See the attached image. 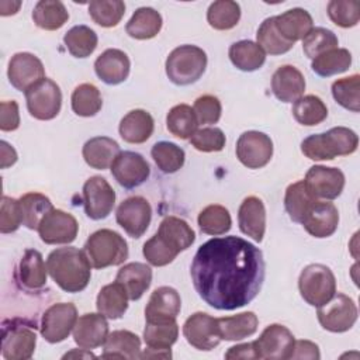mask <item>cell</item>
Returning a JSON list of instances; mask_svg holds the SVG:
<instances>
[{
    "instance_id": "e7e4bbea",
    "label": "cell",
    "mask_w": 360,
    "mask_h": 360,
    "mask_svg": "<svg viewBox=\"0 0 360 360\" xmlns=\"http://www.w3.org/2000/svg\"><path fill=\"white\" fill-rule=\"evenodd\" d=\"M155 359V357H162V359H170L172 357V352L170 349H152L148 347L143 353H141V359Z\"/></svg>"
},
{
    "instance_id": "ab89813d",
    "label": "cell",
    "mask_w": 360,
    "mask_h": 360,
    "mask_svg": "<svg viewBox=\"0 0 360 360\" xmlns=\"http://www.w3.org/2000/svg\"><path fill=\"white\" fill-rule=\"evenodd\" d=\"M292 115L297 120V122L307 127H312L326 120L328 107L318 96H301L292 104Z\"/></svg>"
},
{
    "instance_id": "ac0fdd59",
    "label": "cell",
    "mask_w": 360,
    "mask_h": 360,
    "mask_svg": "<svg viewBox=\"0 0 360 360\" xmlns=\"http://www.w3.org/2000/svg\"><path fill=\"white\" fill-rule=\"evenodd\" d=\"M183 335L188 345L198 350H212L221 342L217 318L205 312H194L183 325Z\"/></svg>"
},
{
    "instance_id": "7dc6e473",
    "label": "cell",
    "mask_w": 360,
    "mask_h": 360,
    "mask_svg": "<svg viewBox=\"0 0 360 360\" xmlns=\"http://www.w3.org/2000/svg\"><path fill=\"white\" fill-rule=\"evenodd\" d=\"M152 159L163 173H176L184 165V150L173 142L160 141L156 142L150 149Z\"/></svg>"
},
{
    "instance_id": "f546056e",
    "label": "cell",
    "mask_w": 360,
    "mask_h": 360,
    "mask_svg": "<svg viewBox=\"0 0 360 360\" xmlns=\"http://www.w3.org/2000/svg\"><path fill=\"white\" fill-rule=\"evenodd\" d=\"M121 152L120 145L117 141L108 136H94L89 139L83 145V159L84 162L98 170H104L107 167H111L114 159Z\"/></svg>"
},
{
    "instance_id": "ee69618b",
    "label": "cell",
    "mask_w": 360,
    "mask_h": 360,
    "mask_svg": "<svg viewBox=\"0 0 360 360\" xmlns=\"http://www.w3.org/2000/svg\"><path fill=\"white\" fill-rule=\"evenodd\" d=\"M240 18V6L232 0H218L210 4L207 21L214 30L226 31L233 28Z\"/></svg>"
},
{
    "instance_id": "e0dca14e",
    "label": "cell",
    "mask_w": 360,
    "mask_h": 360,
    "mask_svg": "<svg viewBox=\"0 0 360 360\" xmlns=\"http://www.w3.org/2000/svg\"><path fill=\"white\" fill-rule=\"evenodd\" d=\"M111 174L124 188H135L146 181L150 167L146 159L131 150L120 152L111 165Z\"/></svg>"
},
{
    "instance_id": "d6a6232c",
    "label": "cell",
    "mask_w": 360,
    "mask_h": 360,
    "mask_svg": "<svg viewBox=\"0 0 360 360\" xmlns=\"http://www.w3.org/2000/svg\"><path fill=\"white\" fill-rule=\"evenodd\" d=\"M217 325L221 340H240L257 330L259 319L255 312L246 311L232 316L217 318Z\"/></svg>"
},
{
    "instance_id": "4dcf8cb0",
    "label": "cell",
    "mask_w": 360,
    "mask_h": 360,
    "mask_svg": "<svg viewBox=\"0 0 360 360\" xmlns=\"http://www.w3.org/2000/svg\"><path fill=\"white\" fill-rule=\"evenodd\" d=\"M103 359H141V339L129 330H114L104 342Z\"/></svg>"
},
{
    "instance_id": "b9f144b4",
    "label": "cell",
    "mask_w": 360,
    "mask_h": 360,
    "mask_svg": "<svg viewBox=\"0 0 360 360\" xmlns=\"http://www.w3.org/2000/svg\"><path fill=\"white\" fill-rule=\"evenodd\" d=\"M69 53L75 58H87L97 48V34L87 25H75L63 37Z\"/></svg>"
},
{
    "instance_id": "8d00e7d4",
    "label": "cell",
    "mask_w": 360,
    "mask_h": 360,
    "mask_svg": "<svg viewBox=\"0 0 360 360\" xmlns=\"http://www.w3.org/2000/svg\"><path fill=\"white\" fill-rule=\"evenodd\" d=\"M32 20L39 28L55 31L65 25L69 20V13L59 0H41L34 7Z\"/></svg>"
},
{
    "instance_id": "30bf717a",
    "label": "cell",
    "mask_w": 360,
    "mask_h": 360,
    "mask_svg": "<svg viewBox=\"0 0 360 360\" xmlns=\"http://www.w3.org/2000/svg\"><path fill=\"white\" fill-rule=\"evenodd\" d=\"M77 321V309L72 302H58L51 305L41 319V335L49 343L65 340Z\"/></svg>"
},
{
    "instance_id": "60d3db41",
    "label": "cell",
    "mask_w": 360,
    "mask_h": 360,
    "mask_svg": "<svg viewBox=\"0 0 360 360\" xmlns=\"http://www.w3.org/2000/svg\"><path fill=\"white\" fill-rule=\"evenodd\" d=\"M22 225L28 229H38L42 218L53 208L51 200L41 193H27L20 200Z\"/></svg>"
},
{
    "instance_id": "484cf974",
    "label": "cell",
    "mask_w": 360,
    "mask_h": 360,
    "mask_svg": "<svg viewBox=\"0 0 360 360\" xmlns=\"http://www.w3.org/2000/svg\"><path fill=\"white\" fill-rule=\"evenodd\" d=\"M46 273L48 267L42 255L35 249H27L18 263L15 278L22 288L35 291L46 284Z\"/></svg>"
},
{
    "instance_id": "94428289",
    "label": "cell",
    "mask_w": 360,
    "mask_h": 360,
    "mask_svg": "<svg viewBox=\"0 0 360 360\" xmlns=\"http://www.w3.org/2000/svg\"><path fill=\"white\" fill-rule=\"evenodd\" d=\"M321 357L319 347L311 340H295L291 359H311L318 360Z\"/></svg>"
},
{
    "instance_id": "681fc988",
    "label": "cell",
    "mask_w": 360,
    "mask_h": 360,
    "mask_svg": "<svg viewBox=\"0 0 360 360\" xmlns=\"http://www.w3.org/2000/svg\"><path fill=\"white\" fill-rule=\"evenodd\" d=\"M89 14L101 27H115L125 14V3L121 0H93L89 3Z\"/></svg>"
},
{
    "instance_id": "1f68e13d",
    "label": "cell",
    "mask_w": 360,
    "mask_h": 360,
    "mask_svg": "<svg viewBox=\"0 0 360 360\" xmlns=\"http://www.w3.org/2000/svg\"><path fill=\"white\" fill-rule=\"evenodd\" d=\"M172 249L181 252L188 249L195 240V233L193 228L179 217H165L156 232Z\"/></svg>"
},
{
    "instance_id": "91938a15",
    "label": "cell",
    "mask_w": 360,
    "mask_h": 360,
    "mask_svg": "<svg viewBox=\"0 0 360 360\" xmlns=\"http://www.w3.org/2000/svg\"><path fill=\"white\" fill-rule=\"evenodd\" d=\"M20 127V112L18 104L11 101L0 103V129L1 131H14Z\"/></svg>"
},
{
    "instance_id": "11a10c76",
    "label": "cell",
    "mask_w": 360,
    "mask_h": 360,
    "mask_svg": "<svg viewBox=\"0 0 360 360\" xmlns=\"http://www.w3.org/2000/svg\"><path fill=\"white\" fill-rule=\"evenodd\" d=\"M142 253L148 263L156 267H162L172 263L179 255V252L172 249L158 233H155L150 239H148L143 243Z\"/></svg>"
},
{
    "instance_id": "3957f363",
    "label": "cell",
    "mask_w": 360,
    "mask_h": 360,
    "mask_svg": "<svg viewBox=\"0 0 360 360\" xmlns=\"http://www.w3.org/2000/svg\"><path fill=\"white\" fill-rule=\"evenodd\" d=\"M359 146L357 134L346 127H335L322 134L307 136L301 142V152L311 160H332L347 156Z\"/></svg>"
},
{
    "instance_id": "f5cc1de1",
    "label": "cell",
    "mask_w": 360,
    "mask_h": 360,
    "mask_svg": "<svg viewBox=\"0 0 360 360\" xmlns=\"http://www.w3.org/2000/svg\"><path fill=\"white\" fill-rule=\"evenodd\" d=\"M339 39L333 31L316 27L312 28L302 39V51L309 59H315L316 56L338 48Z\"/></svg>"
},
{
    "instance_id": "cb8c5ba5",
    "label": "cell",
    "mask_w": 360,
    "mask_h": 360,
    "mask_svg": "<svg viewBox=\"0 0 360 360\" xmlns=\"http://www.w3.org/2000/svg\"><path fill=\"white\" fill-rule=\"evenodd\" d=\"M305 90L304 75L292 65L280 66L271 77V91L277 100L292 103L298 100Z\"/></svg>"
},
{
    "instance_id": "603a6c76",
    "label": "cell",
    "mask_w": 360,
    "mask_h": 360,
    "mask_svg": "<svg viewBox=\"0 0 360 360\" xmlns=\"http://www.w3.org/2000/svg\"><path fill=\"white\" fill-rule=\"evenodd\" d=\"M238 224L242 233L262 242L266 231V208L259 197H246L238 210Z\"/></svg>"
},
{
    "instance_id": "f907efd6",
    "label": "cell",
    "mask_w": 360,
    "mask_h": 360,
    "mask_svg": "<svg viewBox=\"0 0 360 360\" xmlns=\"http://www.w3.org/2000/svg\"><path fill=\"white\" fill-rule=\"evenodd\" d=\"M359 87H360V76L356 73L349 77H343L333 82L332 96L336 100V103L340 104L343 108L353 112H359L360 110Z\"/></svg>"
},
{
    "instance_id": "5bb4252c",
    "label": "cell",
    "mask_w": 360,
    "mask_h": 360,
    "mask_svg": "<svg viewBox=\"0 0 360 360\" xmlns=\"http://www.w3.org/2000/svg\"><path fill=\"white\" fill-rule=\"evenodd\" d=\"M83 204L89 218L103 219L114 208L115 191L104 177L91 176L83 186Z\"/></svg>"
},
{
    "instance_id": "8fae6325",
    "label": "cell",
    "mask_w": 360,
    "mask_h": 360,
    "mask_svg": "<svg viewBox=\"0 0 360 360\" xmlns=\"http://www.w3.org/2000/svg\"><path fill=\"white\" fill-rule=\"evenodd\" d=\"M304 184L315 200H335L343 191L345 174L338 167L315 165L307 172Z\"/></svg>"
},
{
    "instance_id": "e575fe53",
    "label": "cell",
    "mask_w": 360,
    "mask_h": 360,
    "mask_svg": "<svg viewBox=\"0 0 360 360\" xmlns=\"http://www.w3.org/2000/svg\"><path fill=\"white\" fill-rule=\"evenodd\" d=\"M162 15L152 7L138 8L125 25V31L135 39H150L162 28Z\"/></svg>"
},
{
    "instance_id": "d6986e66",
    "label": "cell",
    "mask_w": 360,
    "mask_h": 360,
    "mask_svg": "<svg viewBox=\"0 0 360 360\" xmlns=\"http://www.w3.org/2000/svg\"><path fill=\"white\" fill-rule=\"evenodd\" d=\"M7 76L13 87L25 93L45 77V69L35 55L30 52H18L13 55L8 62Z\"/></svg>"
},
{
    "instance_id": "4316f807",
    "label": "cell",
    "mask_w": 360,
    "mask_h": 360,
    "mask_svg": "<svg viewBox=\"0 0 360 360\" xmlns=\"http://www.w3.org/2000/svg\"><path fill=\"white\" fill-rule=\"evenodd\" d=\"M274 25L285 41L294 44L304 39V37L314 28V21L307 10L295 7L280 15H274Z\"/></svg>"
},
{
    "instance_id": "6125c7cd",
    "label": "cell",
    "mask_w": 360,
    "mask_h": 360,
    "mask_svg": "<svg viewBox=\"0 0 360 360\" xmlns=\"http://www.w3.org/2000/svg\"><path fill=\"white\" fill-rule=\"evenodd\" d=\"M225 359H228V360H235V359H245V360L257 359V352H256L255 342L240 343V345L229 347L228 352L225 353Z\"/></svg>"
},
{
    "instance_id": "4fadbf2b",
    "label": "cell",
    "mask_w": 360,
    "mask_h": 360,
    "mask_svg": "<svg viewBox=\"0 0 360 360\" xmlns=\"http://www.w3.org/2000/svg\"><path fill=\"white\" fill-rule=\"evenodd\" d=\"M273 156V142L269 135L259 131L243 132L236 142V158L248 169L266 166Z\"/></svg>"
},
{
    "instance_id": "277c9868",
    "label": "cell",
    "mask_w": 360,
    "mask_h": 360,
    "mask_svg": "<svg viewBox=\"0 0 360 360\" xmlns=\"http://www.w3.org/2000/svg\"><path fill=\"white\" fill-rule=\"evenodd\" d=\"M91 267L105 269L118 266L128 257V245L115 231L98 229L93 232L83 248Z\"/></svg>"
},
{
    "instance_id": "7c38bea8",
    "label": "cell",
    "mask_w": 360,
    "mask_h": 360,
    "mask_svg": "<svg viewBox=\"0 0 360 360\" xmlns=\"http://www.w3.org/2000/svg\"><path fill=\"white\" fill-rule=\"evenodd\" d=\"M295 338L288 328L280 323L269 325L255 340L257 359L285 360L291 359Z\"/></svg>"
},
{
    "instance_id": "7bdbcfd3",
    "label": "cell",
    "mask_w": 360,
    "mask_h": 360,
    "mask_svg": "<svg viewBox=\"0 0 360 360\" xmlns=\"http://www.w3.org/2000/svg\"><path fill=\"white\" fill-rule=\"evenodd\" d=\"M316 200L305 188L304 180L290 184L284 195V207L291 221L300 222L304 219L307 211Z\"/></svg>"
},
{
    "instance_id": "6da1fadb",
    "label": "cell",
    "mask_w": 360,
    "mask_h": 360,
    "mask_svg": "<svg viewBox=\"0 0 360 360\" xmlns=\"http://www.w3.org/2000/svg\"><path fill=\"white\" fill-rule=\"evenodd\" d=\"M190 274L202 301L215 309L232 311L256 298L266 264L253 243L239 236L212 238L195 252Z\"/></svg>"
},
{
    "instance_id": "5b68a950",
    "label": "cell",
    "mask_w": 360,
    "mask_h": 360,
    "mask_svg": "<svg viewBox=\"0 0 360 360\" xmlns=\"http://www.w3.org/2000/svg\"><path fill=\"white\" fill-rule=\"evenodd\" d=\"M207 68V53L195 45H180L174 48L165 63L166 75L177 86L197 82Z\"/></svg>"
},
{
    "instance_id": "f1b7e54d",
    "label": "cell",
    "mask_w": 360,
    "mask_h": 360,
    "mask_svg": "<svg viewBox=\"0 0 360 360\" xmlns=\"http://www.w3.org/2000/svg\"><path fill=\"white\" fill-rule=\"evenodd\" d=\"M155 122L152 115L141 108L127 112L118 127L121 138L128 143H143L153 134Z\"/></svg>"
},
{
    "instance_id": "2e32d148",
    "label": "cell",
    "mask_w": 360,
    "mask_h": 360,
    "mask_svg": "<svg viewBox=\"0 0 360 360\" xmlns=\"http://www.w3.org/2000/svg\"><path fill=\"white\" fill-rule=\"evenodd\" d=\"M115 219L131 238H141L152 219L150 204L143 197H129L118 205Z\"/></svg>"
},
{
    "instance_id": "74e56055",
    "label": "cell",
    "mask_w": 360,
    "mask_h": 360,
    "mask_svg": "<svg viewBox=\"0 0 360 360\" xmlns=\"http://www.w3.org/2000/svg\"><path fill=\"white\" fill-rule=\"evenodd\" d=\"M166 127L172 135L180 139H190L197 131L198 121L190 105L177 104L167 112Z\"/></svg>"
},
{
    "instance_id": "d590c367",
    "label": "cell",
    "mask_w": 360,
    "mask_h": 360,
    "mask_svg": "<svg viewBox=\"0 0 360 360\" xmlns=\"http://www.w3.org/2000/svg\"><path fill=\"white\" fill-rule=\"evenodd\" d=\"M128 295L122 285L117 281L104 285L96 301L97 311L103 314L107 319L121 318L128 308Z\"/></svg>"
},
{
    "instance_id": "f6af8a7d",
    "label": "cell",
    "mask_w": 360,
    "mask_h": 360,
    "mask_svg": "<svg viewBox=\"0 0 360 360\" xmlns=\"http://www.w3.org/2000/svg\"><path fill=\"white\" fill-rule=\"evenodd\" d=\"M197 221L202 233L214 235V236L226 233L232 225L229 211L219 204L207 205L198 214Z\"/></svg>"
},
{
    "instance_id": "83f0119b",
    "label": "cell",
    "mask_w": 360,
    "mask_h": 360,
    "mask_svg": "<svg viewBox=\"0 0 360 360\" xmlns=\"http://www.w3.org/2000/svg\"><path fill=\"white\" fill-rule=\"evenodd\" d=\"M115 281L122 285L129 300H139L152 283V269L139 262H132L122 266L115 277Z\"/></svg>"
},
{
    "instance_id": "8992f818",
    "label": "cell",
    "mask_w": 360,
    "mask_h": 360,
    "mask_svg": "<svg viewBox=\"0 0 360 360\" xmlns=\"http://www.w3.org/2000/svg\"><path fill=\"white\" fill-rule=\"evenodd\" d=\"M300 294L312 307H321L336 292V278L332 270L319 263L308 264L298 278Z\"/></svg>"
},
{
    "instance_id": "003e7915",
    "label": "cell",
    "mask_w": 360,
    "mask_h": 360,
    "mask_svg": "<svg viewBox=\"0 0 360 360\" xmlns=\"http://www.w3.org/2000/svg\"><path fill=\"white\" fill-rule=\"evenodd\" d=\"M72 357H82V359H96V356L93 354V353H90V350L89 349H80V350H77V349H73L72 352H69V353H66V354H63V359H72Z\"/></svg>"
},
{
    "instance_id": "836d02e7",
    "label": "cell",
    "mask_w": 360,
    "mask_h": 360,
    "mask_svg": "<svg viewBox=\"0 0 360 360\" xmlns=\"http://www.w3.org/2000/svg\"><path fill=\"white\" fill-rule=\"evenodd\" d=\"M229 59L235 68L243 72H253L263 66L266 60V52L257 42L242 39L233 42L228 51Z\"/></svg>"
},
{
    "instance_id": "f35d334b",
    "label": "cell",
    "mask_w": 360,
    "mask_h": 360,
    "mask_svg": "<svg viewBox=\"0 0 360 360\" xmlns=\"http://www.w3.org/2000/svg\"><path fill=\"white\" fill-rule=\"evenodd\" d=\"M352 65V53L346 48H333L312 59V70L322 77L346 72Z\"/></svg>"
},
{
    "instance_id": "680465c9",
    "label": "cell",
    "mask_w": 360,
    "mask_h": 360,
    "mask_svg": "<svg viewBox=\"0 0 360 360\" xmlns=\"http://www.w3.org/2000/svg\"><path fill=\"white\" fill-rule=\"evenodd\" d=\"M198 124H217L221 118V101L211 94L200 96L193 107Z\"/></svg>"
},
{
    "instance_id": "9c48e42d",
    "label": "cell",
    "mask_w": 360,
    "mask_h": 360,
    "mask_svg": "<svg viewBox=\"0 0 360 360\" xmlns=\"http://www.w3.org/2000/svg\"><path fill=\"white\" fill-rule=\"evenodd\" d=\"M25 101L28 112L34 118L48 121L59 114L62 93L53 80L44 77L25 91Z\"/></svg>"
},
{
    "instance_id": "03108f58",
    "label": "cell",
    "mask_w": 360,
    "mask_h": 360,
    "mask_svg": "<svg viewBox=\"0 0 360 360\" xmlns=\"http://www.w3.org/2000/svg\"><path fill=\"white\" fill-rule=\"evenodd\" d=\"M21 6V1H0V14L1 15H10L15 14Z\"/></svg>"
},
{
    "instance_id": "d4e9b609",
    "label": "cell",
    "mask_w": 360,
    "mask_h": 360,
    "mask_svg": "<svg viewBox=\"0 0 360 360\" xmlns=\"http://www.w3.org/2000/svg\"><path fill=\"white\" fill-rule=\"evenodd\" d=\"M129 58L125 52L111 48L105 49L94 62L96 75L107 84H120L129 75Z\"/></svg>"
},
{
    "instance_id": "7402d4cb",
    "label": "cell",
    "mask_w": 360,
    "mask_h": 360,
    "mask_svg": "<svg viewBox=\"0 0 360 360\" xmlns=\"http://www.w3.org/2000/svg\"><path fill=\"white\" fill-rule=\"evenodd\" d=\"M108 336V322L103 314H84L73 328V340L83 349H96L104 345Z\"/></svg>"
},
{
    "instance_id": "9f6ffc18",
    "label": "cell",
    "mask_w": 360,
    "mask_h": 360,
    "mask_svg": "<svg viewBox=\"0 0 360 360\" xmlns=\"http://www.w3.org/2000/svg\"><path fill=\"white\" fill-rule=\"evenodd\" d=\"M225 134L219 128L197 129L190 138V143L200 152H219L225 146Z\"/></svg>"
},
{
    "instance_id": "7a4b0ae2",
    "label": "cell",
    "mask_w": 360,
    "mask_h": 360,
    "mask_svg": "<svg viewBox=\"0 0 360 360\" xmlns=\"http://www.w3.org/2000/svg\"><path fill=\"white\" fill-rule=\"evenodd\" d=\"M48 273L52 280L66 292L83 291L91 277V264L84 250L73 246L59 248L46 259Z\"/></svg>"
},
{
    "instance_id": "44dd1931",
    "label": "cell",
    "mask_w": 360,
    "mask_h": 360,
    "mask_svg": "<svg viewBox=\"0 0 360 360\" xmlns=\"http://www.w3.org/2000/svg\"><path fill=\"white\" fill-rule=\"evenodd\" d=\"M181 308V298L173 287L156 288L146 304L145 321L146 322H170L176 321Z\"/></svg>"
},
{
    "instance_id": "db71d44e",
    "label": "cell",
    "mask_w": 360,
    "mask_h": 360,
    "mask_svg": "<svg viewBox=\"0 0 360 360\" xmlns=\"http://www.w3.org/2000/svg\"><path fill=\"white\" fill-rule=\"evenodd\" d=\"M328 15L336 25L350 28L360 20V1L357 0H332L328 3Z\"/></svg>"
},
{
    "instance_id": "ffe728a7",
    "label": "cell",
    "mask_w": 360,
    "mask_h": 360,
    "mask_svg": "<svg viewBox=\"0 0 360 360\" xmlns=\"http://www.w3.org/2000/svg\"><path fill=\"white\" fill-rule=\"evenodd\" d=\"M305 231L314 238H328L335 233L339 225V211L329 201L316 200L301 221Z\"/></svg>"
},
{
    "instance_id": "c3c4849f",
    "label": "cell",
    "mask_w": 360,
    "mask_h": 360,
    "mask_svg": "<svg viewBox=\"0 0 360 360\" xmlns=\"http://www.w3.org/2000/svg\"><path fill=\"white\" fill-rule=\"evenodd\" d=\"M179 336V325L170 322H146L143 329V340L152 349H170Z\"/></svg>"
},
{
    "instance_id": "52a82bcc",
    "label": "cell",
    "mask_w": 360,
    "mask_h": 360,
    "mask_svg": "<svg viewBox=\"0 0 360 360\" xmlns=\"http://www.w3.org/2000/svg\"><path fill=\"white\" fill-rule=\"evenodd\" d=\"M37 333L34 325L21 319L3 322L1 354L7 360H27L34 354Z\"/></svg>"
},
{
    "instance_id": "be15d7a7",
    "label": "cell",
    "mask_w": 360,
    "mask_h": 360,
    "mask_svg": "<svg viewBox=\"0 0 360 360\" xmlns=\"http://www.w3.org/2000/svg\"><path fill=\"white\" fill-rule=\"evenodd\" d=\"M0 155H1V158H0L1 169L13 166L17 162V152H15V149L10 143H7L6 141L0 142Z\"/></svg>"
},
{
    "instance_id": "bcb514c9",
    "label": "cell",
    "mask_w": 360,
    "mask_h": 360,
    "mask_svg": "<svg viewBox=\"0 0 360 360\" xmlns=\"http://www.w3.org/2000/svg\"><path fill=\"white\" fill-rule=\"evenodd\" d=\"M72 110L80 117L96 115L103 105L100 90L91 83L79 84L72 93Z\"/></svg>"
},
{
    "instance_id": "816d5d0a",
    "label": "cell",
    "mask_w": 360,
    "mask_h": 360,
    "mask_svg": "<svg viewBox=\"0 0 360 360\" xmlns=\"http://www.w3.org/2000/svg\"><path fill=\"white\" fill-rule=\"evenodd\" d=\"M256 39H257V44L260 45V48L270 55L285 53L294 46V44L285 41L278 34V31L276 30V25H274V17H269L260 24L257 34H256Z\"/></svg>"
},
{
    "instance_id": "6f0895ef",
    "label": "cell",
    "mask_w": 360,
    "mask_h": 360,
    "mask_svg": "<svg viewBox=\"0 0 360 360\" xmlns=\"http://www.w3.org/2000/svg\"><path fill=\"white\" fill-rule=\"evenodd\" d=\"M22 225V212L20 201L7 195L1 197V211H0V232L11 233Z\"/></svg>"
},
{
    "instance_id": "9a60e30c",
    "label": "cell",
    "mask_w": 360,
    "mask_h": 360,
    "mask_svg": "<svg viewBox=\"0 0 360 360\" xmlns=\"http://www.w3.org/2000/svg\"><path fill=\"white\" fill-rule=\"evenodd\" d=\"M37 231L41 240L48 245L72 243L77 236L79 224L72 214L52 208L42 218Z\"/></svg>"
},
{
    "instance_id": "ba28073f",
    "label": "cell",
    "mask_w": 360,
    "mask_h": 360,
    "mask_svg": "<svg viewBox=\"0 0 360 360\" xmlns=\"http://www.w3.org/2000/svg\"><path fill=\"white\" fill-rule=\"evenodd\" d=\"M357 307L354 301L343 292L335 295L318 307L316 316L321 326L333 333H342L353 328L357 321Z\"/></svg>"
}]
</instances>
